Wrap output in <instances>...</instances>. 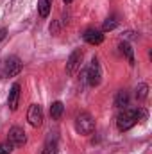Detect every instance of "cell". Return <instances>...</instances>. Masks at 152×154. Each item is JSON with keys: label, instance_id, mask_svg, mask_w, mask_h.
<instances>
[{"label": "cell", "instance_id": "30bf717a", "mask_svg": "<svg viewBox=\"0 0 152 154\" xmlns=\"http://www.w3.org/2000/svg\"><path fill=\"white\" fill-rule=\"evenodd\" d=\"M52 2L54 0H38V13L41 18H48L52 11Z\"/></svg>", "mask_w": 152, "mask_h": 154}, {"label": "cell", "instance_id": "9c48e42d", "mask_svg": "<svg viewBox=\"0 0 152 154\" xmlns=\"http://www.w3.org/2000/svg\"><path fill=\"white\" fill-rule=\"evenodd\" d=\"M20 90H22V86H20L18 82H14V84L11 86V91H9V97H7V106H9V109H11V111H16V109H18Z\"/></svg>", "mask_w": 152, "mask_h": 154}, {"label": "cell", "instance_id": "7c38bea8", "mask_svg": "<svg viewBox=\"0 0 152 154\" xmlns=\"http://www.w3.org/2000/svg\"><path fill=\"white\" fill-rule=\"evenodd\" d=\"M120 52H122V54L127 57L129 65H134V52H132V48H131V45H129L127 41L120 43Z\"/></svg>", "mask_w": 152, "mask_h": 154}, {"label": "cell", "instance_id": "3957f363", "mask_svg": "<svg viewBox=\"0 0 152 154\" xmlns=\"http://www.w3.org/2000/svg\"><path fill=\"white\" fill-rule=\"evenodd\" d=\"M75 131L84 136H88L95 131V120L91 118L90 113H79L75 116Z\"/></svg>", "mask_w": 152, "mask_h": 154}, {"label": "cell", "instance_id": "8992f818", "mask_svg": "<svg viewBox=\"0 0 152 154\" xmlns=\"http://www.w3.org/2000/svg\"><path fill=\"white\" fill-rule=\"evenodd\" d=\"M82 50L81 48H75L72 54H70V57H68V61H66V74L68 75H74L77 70L81 68V61H82Z\"/></svg>", "mask_w": 152, "mask_h": 154}, {"label": "cell", "instance_id": "e0dca14e", "mask_svg": "<svg viewBox=\"0 0 152 154\" xmlns=\"http://www.w3.org/2000/svg\"><path fill=\"white\" fill-rule=\"evenodd\" d=\"M11 152H13V145L9 142L0 143V154H11Z\"/></svg>", "mask_w": 152, "mask_h": 154}, {"label": "cell", "instance_id": "ba28073f", "mask_svg": "<svg viewBox=\"0 0 152 154\" xmlns=\"http://www.w3.org/2000/svg\"><path fill=\"white\" fill-rule=\"evenodd\" d=\"M82 38H84L86 43H90V45H100L104 41V34L99 29H86L84 34H82Z\"/></svg>", "mask_w": 152, "mask_h": 154}, {"label": "cell", "instance_id": "52a82bcc", "mask_svg": "<svg viewBox=\"0 0 152 154\" xmlns=\"http://www.w3.org/2000/svg\"><path fill=\"white\" fill-rule=\"evenodd\" d=\"M27 120L32 127H39L43 124V109L39 104H31L29 113H27Z\"/></svg>", "mask_w": 152, "mask_h": 154}, {"label": "cell", "instance_id": "4fadbf2b", "mask_svg": "<svg viewBox=\"0 0 152 154\" xmlns=\"http://www.w3.org/2000/svg\"><path fill=\"white\" fill-rule=\"evenodd\" d=\"M127 104H129V95H127V91H123V90L118 91V95H116V99H114V106L122 109V108H125Z\"/></svg>", "mask_w": 152, "mask_h": 154}, {"label": "cell", "instance_id": "d6986e66", "mask_svg": "<svg viewBox=\"0 0 152 154\" xmlns=\"http://www.w3.org/2000/svg\"><path fill=\"white\" fill-rule=\"evenodd\" d=\"M63 2H65V4H70V2H74V0H63Z\"/></svg>", "mask_w": 152, "mask_h": 154}, {"label": "cell", "instance_id": "277c9868", "mask_svg": "<svg viewBox=\"0 0 152 154\" xmlns=\"http://www.w3.org/2000/svg\"><path fill=\"white\" fill-rule=\"evenodd\" d=\"M100 79H102V68H100V63H99L97 57H93L91 63H90V66L86 68V81H88L90 86L95 88V86L100 84Z\"/></svg>", "mask_w": 152, "mask_h": 154}, {"label": "cell", "instance_id": "5bb4252c", "mask_svg": "<svg viewBox=\"0 0 152 154\" xmlns=\"http://www.w3.org/2000/svg\"><path fill=\"white\" fill-rule=\"evenodd\" d=\"M147 97H149V84H145V82L138 84V88H136V99L141 102V100H145Z\"/></svg>", "mask_w": 152, "mask_h": 154}, {"label": "cell", "instance_id": "2e32d148", "mask_svg": "<svg viewBox=\"0 0 152 154\" xmlns=\"http://www.w3.org/2000/svg\"><path fill=\"white\" fill-rule=\"evenodd\" d=\"M41 154H57V143H56V142H52V143H47Z\"/></svg>", "mask_w": 152, "mask_h": 154}, {"label": "cell", "instance_id": "ac0fdd59", "mask_svg": "<svg viewBox=\"0 0 152 154\" xmlns=\"http://www.w3.org/2000/svg\"><path fill=\"white\" fill-rule=\"evenodd\" d=\"M5 34H7V31H5V29H0V41L5 38Z\"/></svg>", "mask_w": 152, "mask_h": 154}, {"label": "cell", "instance_id": "6da1fadb", "mask_svg": "<svg viewBox=\"0 0 152 154\" xmlns=\"http://www.w3.org/2000/svg\"><path fill=\"white\" fill-rule=\"evenodd\" d=\"M138 124V109H123L118 118H116V125L118 131H129L131 127H134Z\"/></svg>", "mask_w": 152, "mask_h": 154}, {"label": "cell", "instance_id": "5b68a950", "mask_svg": "<svg viewBox=\"0 0 152 154\" xmlns=\"http://www.w3.org/2000/svg\"><path fill=\"white\" fill-rule=\"evenodd\" d=\"M7 142H9L13 147H22V145H25V142H27L25 131H23L22 127H18V125L11 127V129H9V134H7Z\"/></svg>", "mask_w": 152, "mask_h": 154}, {"label": "cell", "instance_id": "8fae6325", "mask_svg": "<svg viewBox=\"0 0 152 154\" xmlns=\"http://www.w3.org/2000/svg\"><path fill=\"white\" fill-rule=\"evenodd\" d=\"M63 111H65L63 102L56 100V102H52V104H50V116H52V120H59V118L63 116Z\"/></svg>", "mask_w": 152, "mask_h": 154}, {"label": "cell", "instance_id": "9a60e30c", "mask_svg": "<svg viewBox=\"0 0 152 154\" xmlns=\"http://www.w3.org/2000/svg\"><path fill=\"white\" fill-rule=\"evenodd\" d=\"M116 25H118V20H116V16H111V18H108V20L104 22V25H102V31H113Z\"/></svg>", "mask_w": 152, "mask_h": 154}, {"label": "cell", "instance_id": "7a4b0ae2", "mask_svg": "<svg viewBox=\"0 0 152 154\" xmlns=\"http://www.w3.org/2000/svg\"><path fill=\"white\" fill-rule=\"evenodd\" d=\"M23 68V63L18 56H9L4 63H2V70H0V75L2 77H14L18 75Z\"/></svg>", "mask_w": 152, "mask_h": 154}]
</instances>
